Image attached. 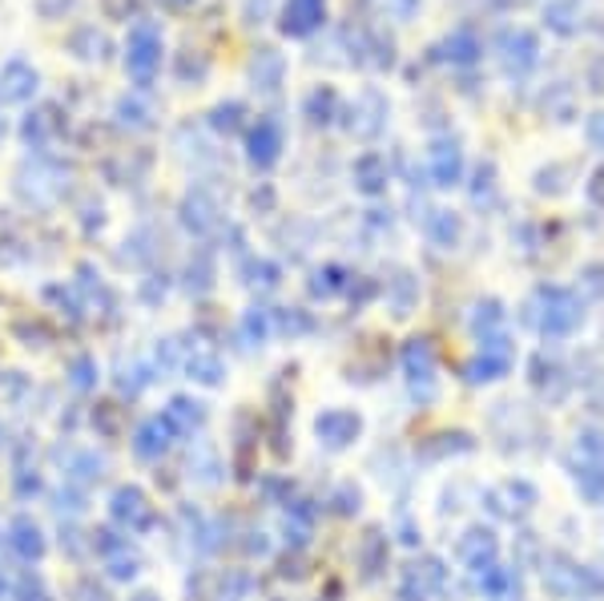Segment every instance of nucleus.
Wrapping results in <instances>:
<instances>
[{
    "label": "nucleus",
    "mask_w": 604,
    "mask_h": 601,
    "mask_svg": "<svg viewBox=\"0 0 604 601\" xmlns=\"http://www.w3.org/2000/svg\"><path fill=\"white\" fill-rule=\"evenodd\" d=\"M528 323H532L544 340H569L572 331L584 323V299L569 287H536L532 303H528Z\"/></svg>",
    "instance_id": "f257e3e1"
},
{
    "label": "nucleus",
    "mask_w": 604,
    "mask_h": 601,
    "mask_svg": "<svg viewBox=\"0 0 604 601\" xmlns=\"http://www.w3.org/2000/svg\"><path fill=\"white\" fill-rule=\"evenodd\" d=\"M162 57H165V36H162V24L158 21H138L129 24V36H126V73L129 82L145 89V85L158 82L162 73Z\"/></svg>",
    "instance_id": "f03ea898"
},
{
    "label": "nucleus",
    "mask_w": 604,
    "mask_h": 601,
    "mask_svg": "<svg viewBox=\"0 0 604 601\" xmlns=\"http://www.w3.org/2000/svg\"><path fill=\"white\" fill-rule=\"evenodd\" d=\"M496 57H500V69L508 73L511 82H524L540 65V36L532 29H524V24L504 29L500 41H496Z\"/></svg>",
    "instance_id": "7ed1b4c3"
},
{
    "label": "nucleus",
    "mask_w": 604,
    "mask_h": 601,
    "mask_svg": "<svg viewBox=\"0 0 604 601\" xmlns=\"http://www.w3.org/2000/svg\"><path fill=\"white\" fill-rule=\"evenodd\" d=\"M544 590L552 593V598H560V601H581V598L593 593V586H589L584 566H576L572 557L548 554L544 557Z\"/></svg>",
    "instance_id": "20e7f679"
},
{
    "label": "nucleus",
    "mask_w": 604,
    "mask_h": 601,
    "mask_svg": "<svg viewBox=\"0 0 604 601\" xmlns=\"http://www.w3.org/2000/svg\"><path fill=\"white\" fill-rule=\"evenodd\" d=\"M387 118H391V101H387L375 85H367L355 101H350V109H347V130L350 133H359V138H379V133L387 130Z\"/></svg>",
    "instance_id": "39448f33"
},
{
    "label": "nucleus",
    "mask_w": 604,
    "mask_h": 601,
    "mask_svg": "<svg viewBox=\"0 0 604 601\" xmlns=\"http://www.w3.org/2000/svg\"><path fill=\"white\" fill-rule=\"evenodd\" d=\"M428 170H431V186L440 190L460 186V182H464V146H460V138H452V133L435 138L428 150Z\"/></svg>",
    "instance_id": "423d86ee"
},
{
    "label": "nucleus",
    "mask_w": 604,
    "mask_h": 601,
    "mask_svg": "<svg viewBox=\"0 0 604 601\" xmlns=\"http://www.w3.org/2000/svg\"><path fill=\"white\" fill-rule=\"evenodd\" d=\"M326 24V0H282L279 33L291 41H306Z\"/></svg>",
    "instance_id": "0eeeda50"
},
{
    "label": "nucleus",
    "mask_w": 604,
    "mask_h": 601,
    "mask_svg": "<svg viewBox=\"0 0 604 601\" xmlns=\"http://www.w3.org/2000/svg\"><path fill=\"white\" fill-rule=\"evenodd\" d=\"M282 146H287V130H282V121L274 114L267 118H258L250 126V138H246V153H250V165L255 170H270V165L282 158Z\"/></svg>",
    "instance_id": "6e6552de"
},
{
    "label": "nucleus",
    "mask_w": 604,
    "mask_h": 601,
    "mask_svg": "<svg viewBox=\"0 0 604 601\" xmlns=\"http://www.w3.org/2000/svg\"><path fill=\"white\" fill-rule=\"evenodd\" d=\"M41 89V73L24 57H9L0 65V106H24Z\"/></svg>",
    "instance_id": "1a4fd4ad"
},
{
    "label": "nucleus",
    "mask_w": 604,
    "mask_h": 601,
    "mask_svg": "<svg viewBox=\"0 0 604 601\" xmlns=\"http://www.w3.org/2000/svg\"><path fill=\"white\" fill-rule=\"evenodd\" d=\"M435 53H440L447 65H455V69H472V65L484 57V36L476 33V24H455L452 33L440 41Z\"/></svg>",
    "instance_id": "9d476101"
},
{
    "label": "nucleus",
    "mask_w": 604,
    "mask_h": 601,
    "mask_svg": "<svg viewBox=\"0 0 604 601\" xmlns=\"http://www.w3.org/2000/svg\"><path fill=\"white\" fill-rule=\"evenodd\" d=\"M455 557L464 561L472 573H484V569L496 566V557H500V541H496V533L476 525V529H467L455 545Z\"/></svg>",
    "instance_id": "9b49d317"
},
{
    "label": "nucleus",
    "mask_w": 604,
    "mask_h": 601,
    "mask_svg": "<svg viewBox=\"0 0 604 601\" xmlns=\"http://www.w3.org/2000/svg\"><path fill=\"white\" fill-rule=\"evenodd\" d=\"M287 82V57H282L279 49H255V57H250V85H255L258 94L274 97Z\"/></svg>",
    "instance_id": "f8f14e48"
},
{
    "label": "nucleus",
    "mask_w": 604,
    "mask_h": 601,
    "mask_svg": "<svg viewBox=\"0 0 604 601\" xmlns=\"http://www.w3.org/2000/svg\"><path fill=\"white\" fill-rule=\"evenodd\" d=\"M584 21H589V9L584 0H548L544 4V24L548 33L557 36H581Z\"/></svg>",
    "instance_id": "ddd939ff"
},
{
    "label": "nucleus",
    "mask_w": 604,
    "mask_h": 601,
    "mask_svg": "<svg viewBox=\"0 0 604 601\" xmlns=\"http://www.w3.org/2000/svg\"><path fill=\"white\" fill-rule=\"evenodd\" d=\"M69 53L77 61H89V65H105L114 45H109V36L97 29V24H77L69 33Z\"/></svg>",
    "instance_id": "4468645a"
},
{
    "label": "nucleus",
    "mask_w": 604,
    "mask_h": 601,
    "mask_svg": "<svg viewBox=\"0 0 604 601\" xmlns=\"http://www.w3.org/2000/svg\"><path fill=\"white\" fill-rule=\"evenodd\" d=\"M363 420L355 412H323L319 420H314V432L331 444V449H347L350 440L359 437Z\"/></svg>",
    "instance_id": "2eb2a0df"
},
{
    "label": "nucleus",
    "mask_w": 604,
    "mask_h": 601,
    "mask_svg": "<svg viewBox=\"0 0 604 601\" xmlns=\"http://www.w3.org/2000/svg\"><path fill=\"white\" fill-rule=\"evenodd\" d=\"M302 114L311 118V126H331L335 118H343V97L335 85H314L302 101Z\"/></svg>",
    "instance_id": "dca6fc26"
},
{
    "label": "nucleus",
    "mask_w": 604,
    "mask_h": 601,
    "mask_svg": "<svg viewBox=\"0 0 604 601\" xmlns=\"http://www.w3.org/2000/svg\"><path fill=\"white\" fill-rule=\"evenodd\" d=\"M350 178H355V186H359L363 194H384L391 170H387L384 153L371 150V153H363V158H355V165H350Z\"/></svg>",
    "instance_id": "f3484780"
},
{
    "label": "nucleus",
    "mask_w": 604,
    "mask_h": 601,
    "mask_svg": "<svg viewBox=\"0 0 604 601\" xmlns=\"http://www.w3.org/2000/svg\"><path fill=\"white\" fill-rule=\"evenodd\" d=\"M572 186V162H548L532 174V190L540 198H560Z\"/></svg>",
    "instance_id": "a211bd4d"
},
{
    "label": "nucleus",
    "mask_w": 604,
    "mask_h": 601,
    "mask_svg": "<svg viewBox=\"0 0 604 601\" xmlns=\"http://www.w3.org/2000/svg\"><path fill=\"white\" fill-rule=\"evenodd\" d=\"M428 238H431V247H440V250L460 247V238H464V218L455 211H435L428 218Z\"/></svg>",
    "instance_id": "6ab92c4d"
},
{
    "label": "nucleus",
    "mask_w": 604,
    "mask_h": 601,
    "mask_svg": "<svg viewBox=\"0 0 604 601\" xmlns=\"http://www.w3.org/2000/svg\"><path fill=\"white\" fill-rule=\"evenodd\" d=\"M479 590L488 593L492 601H520V573L492 566V569H484V578H479Z\"/></svg>",
    "instance_id": "aec40b11"
},
{
    "label": "nucleus",
    "mask_w": 604,
    "mask_h": 601,
    "mask_svg": "<svg viewBox=\"0 0 604 601\" xmlns=\"http://www.w3.org/2000/svg\"><path fill=\"white\" fill-rule=\"evenodd\" d=\"M528 372H532V388L540 391V396H548V400H560L557 384L564 388V367H560L557 359H548V355L540 352L532 359V367H528Z\"/></svg>",
    "instance_id": "412c9836"
},
{
    "label": "nucleus",
    "mask_w": 604,
    "mask_h": 601,
    "mask_svg": "<svg viewBox=\"0 0 604 601\" xmlns=\"http://www.w3.org/2000/svg\"><path fill=\"white\" fill-rule=\"evenodd\" d=\"M572 481L589 501H604V460H589L581 457L572 464Z\"/></svg>",
    "instance_id": "4be33fe9"
},
{
    "label": "nucleus",
    "mask_w": 604,
    "mask_h": 601,
    "mask_svg": "<svg viewBox=\"0 0 604 601\" xmlns=\"http://www.w3.org/2000/svg\"><path fill=\"white\" fill-rule=\"evenodd\" d=\"M504 303L500 299H484V303H476V315H472V331H476V340H492V335H500L504 331Z\"/></svg>",
    "instance_id": "5701e85b"
},
{
    "label": "nucleus",
    "mask_w": 604,
    "mask_h": 601,
    "mask_svg": "<svg viewBox=\"0 0 604 601\" xmlns=\"http://www.w3.org/2000/svg\"><path fill=\"white\" fill-rule=\"evenodd\" d=\"M117 118H121V126H129V130H150L153 106L141 94H126L117 97Z\"/></svg>",
    "instance_id": "b1692460"
},
{
    "label": "nucleus",
    "mask_w": 604,
    "mask_h": 601,
    "mask_svg": "<svg viewBox=\"0 0 604 601\" xmlns=\"http://www.w3.org/2000/svg\"><path fill=\"white\" fill-rule=\"evenodd\" d=\"M403 364H407V376L416 379H435V352H431L428 340H411L403 352Z\"/></svg>",
    "instance_id": "393cba45"
},
{
    "label": "nucleus",
    "mask_w": 604,
    "mask_h": 601,
    "mask_svg": "<svg viewBox=\"0 0 604 601\" xmlns=\"http://www.w3.org/2000/svg\"><path fill=\"white\" fill-rule=\"evenodd\" d=\"M544 114L552 121H572L576 118V94H572L569 85L557 82V85H548V94H544Z\"/></svg>",
    "instance_id": "a878e982"
},
{
    "label": "nucleus",
    "mask_w": 604,
    "mask_h": 601,
    "mask_svg": "<svg viewBox=\"0 0 604 601\" xmlns=\"http://www.w3.org/2000/svg\"><path fill=\"white\" fill-rule=\"evenodd\" d=\"M496 190H500V182H496V162H479L472 202H476V206H492V202H496Z\"/></svg>",
    "instance_id": "bb28decb"
},
{
    "label": "nucleus",
    "mask_w": 604,
    "mask_h": 601,
    "mask_svg": "<svg viewBox=\"0 0 604 601\" xmlns=\"http://www.w3.org/2000/svg\"><path fill=\"white\" fill-rule=\"evenodd\" d=\"M242 118H246L242 101H222V106H214V114H209V126L234 133V130H242Z\"/></svg>",
    "instance_id": "cd10ccee"
},
{
    "label": "nucleus",
    "mask_w": 604,
    "mask_h": 601,
    "mask_svg": "<svg viewBox=\"0 0 604 601\" xmlns=\"http://www.w3.org/2000/svg\"><path fill=\"white\" fill-rule=\"evenodd\" d=\"M206 73H209V61L202 57V53L194 57V53L186 49V53L177 57V82H182V85H202V82H206Z\"/></svg>",
    "instance_id": "c85d7f7f"
},
{
    "label": "nucleus",
    "mask_w": 604,
    "mask_h": 601,
    "mask_svg": "<svg viewBox=\"0 0 604 601\" xmlns=\"http://www.w3.org/2000/svg\"><path fill=\"white\" fill-rule=\"evenodd\" d=\"M576 457L604 460V428H581L576 432Z\"/></svg>",
    "instance_id": "c756f323"
},
{
    "label": "nucleus",
    "mask_w": 604,
    "mask_h": 601,
    "mask_svg": "<svg viewBox=\"0 0 604 601\" xmlns=\"http://www.w3.org/2000/svg\"><path fill=\"white\" fill-rule=\"evenodd\" d=\"M581 291L593 299H604V267L601 262H589V267H581Z\"/></svg>",
    "instance_id": "7c9ffc66"
},
{
    "label": "nucleus",
    "mask_w": 604,
    "mask_h": 601,
    "mask_svg": "<svg viewBox=\"0 0 604 601\" xmlns=\"http://www.w3.org/2000/svg\"><path fill=\"white\" fill-rule=\"evenodd\" d=\"M391 287H396V296H399L396 315H411V303H416V279H411V275H399Z\"/></svg>",
    "instance_id": "2f4dec72"
},
{
    "label": "nucleus",
    "mask_w": 604,
    "mask_h": 601,
    "mask_svg": "<svg viewBox=\"0 0 604 601\" xmlns=\"http://www.w3.org/2000/svg\"><path fill=\"white\" fill-rule=\"evenodd\" d=\"M105 12V21H129L138 12V0H97Z\"/></svg>",
    "instance_id": "473e14b6"
},
{
    "label": "nucleus",
    "mask_w": 604,
    "mask_h": 601,
    "mask_svg": "<svg viewBox=\"0 0 604 601\" xmlns=\"http://www.w3.org/2000/svg\"><path fill=\"white\" fill-rule=\"evenodd\" d=\"M584 142L593 146L596 153H604V109L589 114V121H584Z\"/></svg>",
    "instance_id": "72a5a7b5"
},
{
    "label": "nucleus",
    "mask_w": 604,
    "mask_h": 601,
    "mask_svg": "<svg viewBox=\"0 0 604 601\" xmlns=\"http://www.w3.org/2000/svg\"><path fill=\"white\" fill-rule=\"evenodd\" d=\"M419 4H423V0H384L387 17H396L399 24L411 21V17H416V12H419Z\"/></svg>",
    "instance_id": "f704fd0d"
},
{
    "label": "nucleus",
    "mask_w": 604,
    "mask_h": 601,
    "mask_svg": "<svg viewBox=\"0 0 604 601\" xmlns=\"http://www.w3.org/2000/svg\"><path fill=\"white\" fill-rule=\"evenodd\" d=\"M584 194H589V202H593L596 211H604V165H596L593 174H589V182H584Z\"/></svg>",
    "instance_id": "c9c22d12"
},
{
    "label": "nucleus",
    "mask_w": 604,
    "mask_h": 601,
    "mask_svg": "<svg viewBox=\"0 0 604 601\" xmlns=\"http://www.w3.org/2000/svg\"><path fill=\"white\" fill-rule=\"evenodd\" d=\"M270 17V0H246L242 4V21L246 24H262Z\"/></svg>",
    "instance_id": "e433bc0d"
},
{
    "label": "nucleus",
    "mask_w": 604,
    "mask_h": 601,
    "mask_svg": "<svg viewBox=\"0 0 604 601\" xmlns=\"http://www.w3.org/2000/svg\"><path fill=\"white\" fill-rule=\"evenodd\" d=\"M170 4H174V9H186V4H190V0H170Z\"/></svg>",
    "instance_id": "4c0bfd02"
},
{
    "label": "nucleus",
    "mask_w": 604,
    "mask_h": 601,
    "mask_svg": "<svg viewBox=\"0 0 604 601\" xmlns=\"http://www.w3.org/2000/svg\"><path fill=\"white\" fill-rule=\"evenodd\" d=\"M0 138H4V118H0Z\"/></svg>",
    "instance_id": "58836bf2"
}]
</instances>
